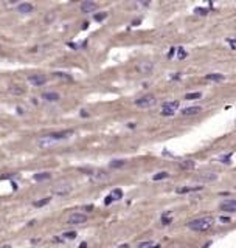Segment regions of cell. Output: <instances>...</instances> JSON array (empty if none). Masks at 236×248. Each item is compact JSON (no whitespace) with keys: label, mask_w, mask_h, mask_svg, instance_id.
<instances>
[{"label":"cell","mask_w":236,"mask_h":248,"mask_svg":"<svg viewBox=\"0 0 236 248\" xmlns=\"http://www.w3.org/2000/svg\"><path fill=\"white\" fill-rule=\"evenodd\" d=\"M214 223V219L211 216H205V217H200V219H194L188 222V228L193 231H207L213 226Z\"/></svg>","instance_id":"1"},{"label":"cell","mask_w":236,"mask_h":248,"mask_svg":"<svg viewBox=\"0 0 236 248\" xmlns=\"http://www.w3.org/2000/svg\"><path fill=\"white\" fill-rule=\"evenodd\" d=\"M155 96L152 95V93H149V95H144L142 98H138L137 101H135V106L137 107H142V109H148V107H152L154 104H155Z\"/></svg>","instance_id":"2"},{"label":"cell","mask_w":236,"mask_h":248,"mask_svg":"<svg viewBox=\"0 0 236 248\" xmlns=\"http://www.w3.org/2000/svg\"><path fill=\"white\" fill-rule=\"evenodd\" d=\"M180 102L179 101H173V102H165L163 104V109H162V115L163 117H171L176 113V110L179 109Z\"/></svg>","instance_id":"3"},{"label":"cell","mask_w":236,"mask_h":248,"mask_svg":"<svg viewBox=\"0 0 236 248\" xmlns=\"http://www.w3.org/2000/svg\"><path fill=\"white\" fill-rule=\"evenodd\" d=\"M67 222L70 225H83V223L87 222V216L83 214V212H73V214H70V217H68Z\"/></svg>","instance_id":"4"},{"label":"cell","mask_w":236,"mask_h":248,"mask_svg":"<svg viewBox=\"0 0 236 248\" xmlns=\"http://www.w3.org/2000/svg\"><path fill=\"white\" fill-rule=\"evenodd\" d=\"M70 191H72V186L68 183L56 185L53 188V194H56V196H67V194H70Z\"/></svg>","instance_id":"5"},{"label":"cell","mask_w":236,"mask_h":248,"mask_svg":"<svg viewBox=\"0 0 236 248\" xmlns=\"http://www.w3.org/2000/svg\"><path fill=\"white\" fill-rule=\"evenodd\" d=\"M137 70H138L142 75H151L152 70H154V64L149 62V61H143V62H140V64L137 65Z\"/></svg>","instance_id":"6"},{"label":"cell","mask_w":236,"mask_h":248,"mask_svg":"<svg viewBox=\"0 0 236 248\" xmlns=\"http://www.w3.org/2000/svg\"><path fill=\"white\" fill-rule=\"evenodd\" d=\"M221 209L225 212H235L236 211V200L235 199H227L221 203Z\"/></svg>","instance_id":"7"},{"label":"cell","mask_w":236,"mask_h":248,"mask_svg":"<svg viewBox=\"0 0 236 248\" xmlns=\"http://www.w3.org/2000/svg\"><path fill=\"white\" fill-rule=\"evenodd\" d=\"M218 178V175L214 172H203V174H199L196 177V181H203V183H208V181H214Z\"/></svg>","instance_id":"8"},{"label":"cell","mask_w":236,"mask_h":248,"mask_svg":"<svg viewBox=\"0 0 236 248\" xmlns=\"http://www.w3.org/2000/svg\"><path fill=\"white\" fill-rule=\"evenodd\" d=\"M96 8H98V3H95V2H90V0H86V2H83V3H81V11H83L84 14L93 12Z\"/></svg>","instance_id":"9"},{"label":"cell","mask_w":236,"mask_h":248,"mask_svg":"<svg viewBox=\"0 0 236 248\" xmlns=\"http://www.w3.org/2000/svg\"><path fill=\"white\" fill-rule=\"evenodd\" d=\"M28 81L33 84L34 87H41V85H44V84L47 82V78L44 75H31L28 78Z\"/></svg>","instance_id":"10"},{"label":"cell","mask_w":236,"mask_h":248,"mask_svg":"<svg viewBox=\"0 0 236 248\" xmlns=\"http://www.w3.org/2000/svg\"><path fill=\"white\" fill-rule=\"evenodd\" d=\"M202 112V107L200 106H191V107H185L182 109V115L183 117H191V115H197Z\"/></svg>","instance_id":"11"},{"label":"cell","mask_w":236,"mask_h":248,"mask_svg":"<svg viewBox=\"0 0 236 248\" xmlns=\"http://www.w3.org/2000/svg\"><path fill=\"white\" fill-rule=\"evenodd\" d=\"M54 143H58V141H54L50 135H45V136H42V138H39V141H38V144H39V147H42V149H45V147H50V146H53Z\"/></svg>","instance_id":"12"},{"label":"cell","mask_w":236,"mask_h":248,"mask_svg":"<svg viewBox=\"0 0 236 248\" xmlns=\"http://www.w3.org/2000/svg\"><path fill=\"white\" fill-rule=\"evenodd\" d=\"M70 135H73V130H64V132H56V133H50V136L54 140V141H61V140H65L68 138Z\"/></svg>","instance_id":"13"},{"label":"cell","mask_w":236,"mask_h":248,"mask_svg":"<svg viewBox=\"0 0 236 248\" xmlns=\"http://www.w3.org/2000/svg\"><path fill=\"white\" fill-rule=\"evenodd\" d=\"M90 175H92V178H93L95 181H106V180H109V174L104 172V171H96V172H92Z\"/></svg>","instance_id":"14"},{"label":"cell","mask_w":236,"mask_h":248,"mask_svg":"<svg viewBox=\"0 0 236 248\" xmlns=\"http://www.w3.org/2000/svg\"><path fill=\"white\" fill-rule=\"evenodd\" d=\"M33 5L31 3H20V5H17V11L19 12H22V14H30V12H33Z\"/></svg>","instance_id":"15"},{"label":"cell","mask_w":236,"mask_h":248,"mask_svg":"<svg viewBox=\"0 0 236 248\" xmlns=\"http://www.w3.org/2000/svg\"><path fill=\"white\" fill-rule=\"evenodd\" d=\"M42 98H44L45 101H48V102H56V101L61 99L59 93H56V92H47V93L42 95Z\"/></svg>","instance_id":"16"},{"label":"cell","mask_w":236,"mask_h":248,"mask_svg":"<svg viewBox=\"0 0 236 248\" xmlns=\"http://www.w3.org/2000/svg\"><path fill=\"white\" fill-rule=\"evenodd\" d=\"M207 79H208V81L219 82V81H224L225 76H224V75H219V73H211V75H207Z\"/></svg>","instance_id":"17"},{"label":"cell","mask_w":236,"mask_h":248,"mask_svg":"<svg viewBox=\"0 0 236 248\" xmlns=\"http://www.w3.org/2000/svg\"><path fill=\"white\" fill-rule=\"evenodd\" d=\"M180 169H183V171H189V169H193L196 163L193 161V160H185V161H180Z\"/></svg>","instance_id":"18"},{"label":"cell","mask_w":236,"mask_h":248,"mask_svg":"<svg viewBox=\"0 0 236 248\" xmlns=\"http://www.w3.org/2000/svg\"><path fill=\"white\" fill-rule=\"evenodd\" d=\"M50 177H51L50 172H41V174H36V175H34V180H36V181H42V180H48Z\"/></svg>","instance_id":"19"},{"label":"cell","mask_w":236,"mask_h":248,"mask_svg":"<svg viewBox=\"0 0 236 248\" xmlns=\"http://www.w3.org/2000/svg\"><path fill=\"white\" fill-rule=\"evenodd\" d=\"M124 165H126V161H124V160H113V161H110V167H113V169L123 167Z\"/></svg>","instance_id":"20"},{"label":"cell","mask_w":236,"mask_h":248,"mask_svg":"<svg viewBox=\"0 0 236 248\" xmlns=\"http://www.w3.org/2000/svg\"><path fill=\"white\" fill-rule=\"evenodd\" d=\"M50 200H51V199H50V197H45V199H42V200H38V202H34V203H33V205H34V206H36V208L45 206V205H47V203H50Z\"/></svg>","instance_id":"21"},{"label":"cell","mask_w":236,"mask_h":248,"mask_svg":"<svg viewBox=\"0 0 236 248\" xmlns=\"http://www.w3.org/2000/svg\"><path fill=\"white\" fill-rule=\"evenodd\" d=\"M202 96V93L200 92H196V93H188V95H185V99L187 101H191V99H199Z\"/></svg>","instance_id":"22"},{"label":"cell","mask_w":236,"mask_h":248,"mask_svg":"<svg viewBox=\"0 0 236 248\" xmlns=\"http://www.w3.org/2000/svg\"><path fill=\"white\" fill-rule=\"evenodd\" d=\"M110 196L113 197V200H118V199H121V197H123V191L117 188V189H113V191H112V194H110Z\"/></svg>","instance_id":"23"},{"label":"cell","mask_w":236,"mask_h":248,"mask_svg":"<svg viewBox=\"0 0 236 248\" xmlns=\"http://www.w3.org/2000/svg\"><path fill=\"white\" fill-rule=\"evenodd\" d=\"M168 177H169V174H168V172H158V174H155L152 178L157 181V180H163V178H168Z\"/></svg>","instance_id":"24"},{"label":"cell","mask_w":236,"mask_h":248,"mask_svg":"<svg viewBox=\"0 0 236 248\" xmlns=\"http://www.w3.org/2000/svg\"><path fill=\"white\" fill-rule=\"evenodd\" d=\"M75 237H76V233H75V231H68V233H64V234H62V239H70V241H72V239H75Z\"/></svg>","instance_id":"25"},{"label":"cell","mask_w":236,"mask_h":248,"mask_svg":"<svg viewBox=\"0 0 236 248\" xmlns=\"http://www.w3.org/2000/svg\"><path fill=\"white\" fill-rule=\"evenodd\" d=\"M107 17V12H101V14H95V20L96 22H101V20H104Z\"/></svg>","instance_id":"26"},{"label":"cell","mask_w":236,"mask_h":248,"mask_svg":"<svg viewBox=\"0 0 236 248\" xmlns=\"http://www.w3.org/2000/svg\"><path fill=\"white\" fill-rule=\"evenodd\" d=\"M9 92H11V93H14V95H22V93H23V88H19V87H11V88H9Z\"/></svg>","instance_id":"27"},{"label":"cell","mask_w":236,"mask_h":248,"mask_svg":"<svg viewBox=\"0 0 236 248\" xmlns=\"http://www.w3.org/2000/svg\"><path fill=\"white\" fill-rule=\"evenodd\" d=\"M154 245V242H151V241H148V242H142L140 245H138V248H151Z\"/></svg>","instance_id":"28"},{"label":"cell","mask_w":236,"mask_h":248,"mask_svg":"<svg viewBox=\"0 0 236 248\" xmlns=\"http://www.w3.org/2000/svg\"><path fill=\"white\" fill-rule=\"evenodd\" d=\"M194 12H197V14H200V16H205V14L208 12V9H205V8H196Z\"/></svg>","instance_id":"29"},{"label":"cell","mask_w":236,"mask_h":248,"mask_svg":"<svg viewBox=\"0 0 236 248\" xmlns=\"http://www.w3.org/2000/svg\"><path fill=\"white\" fill-rule=\"evenodd\" d=\"M162 223H163V225H169V223H171V217L163 216V217H162Z\"/></svg>","instance_id":"30"},{"label":"cell","mask_w":236,"mask_h":248,"mask_svg":"<svg viewBox=\"0 0 236 248\" xmlns=\"http://www.w3.org/2000/svg\"><path fill=\"white\" fill-rule=\"evenodd\" d=\"M177 53H179V57H180V59L187 57V53L183 51V48H177Z\"/></svg>","instance_id":"31"},{"label":"cell","mask_w":236,"mask_h":248,"mask_svg":"<svg viewBox=\"0 0 236 248\" xmlns=\"http://www.w3.org/2000/svg\"><path fill=\"white\" fill-rule=\"evenodd\" d=\"M230 158H232V154H227V155L222 158V163H225V165H227V163H230Z\"/></svg>","instance_id":"32"},{"label":"cell","mask_w":236,"mask_h":248,"mask_svg":"<svg viewBox=\"0 0 236 248\" xmlns=\"http://www.w3.org/2000/svg\"><path fill=\"white\" fill-rule=\"evenodd\" d=\"M112 202H113V197H112V196H107V197H106V200H104V203H106V205H110Z\"/></svg>","instance_id":"33"},{"label":"cell","mask_w":236,"mask_h":248,"mask_svg":"<svg viewBox=\"0 0 236 248\" xmlns=\"http://www.w3.org/2000/svg\"><path fill=\"white\" fill-rule=\"evenodd\" d=\"M228 43L232 45V48H233V50H236V41H235V39H228Z\"/></svg>","instance_id":"34"},{"label":"cell","mask_w":236,"mask_h":248,"mask_svg":"<svg viewBox=\"0 0 236 248\" xmlns=\"http://www.w3.org/2000/svg\"><path fill=\"white\" fill-rule=\"evenodd\" d=\"M174 51H176V48H171V50H169V53H168V57H169V59L174 56Z\"/></svg>","instance_id":"35"},{"label":"cell","mask_w":236,"mask_h":248,"mask_svg":"<svg viewBox=\"0 0 236 248\" xmlns=\"http://www.w3.org/2000/svg\"><path fill=\"white\" fill-rule=\"evenodd\" d=\"M221 222H230L228 217H221Z\"/></svg>","instance_id":"36"},{"label":"cell","mask_w":236,"mask_h":248,"mask_svg":"<svg viewBox=\"0 0 236 248\" xmlns=\"http://www.w3.org/2000/svg\"><path fill=\"white\" fill-rule=\"evenodd\" d=\"M87 115H89V113H87L86 110H81V117H87Z\"/></svg>","instance_id":"37"},{"label":"cell","mask_w":236,"mask_h":248,"mask_svg":"<svg viewBox=\"0 0 236 248\" xmlns=\"http://www.w3.org/2000/svg\"><path fill=\"white\" fill-rule=\"evenodd\" d=\"M79 248H87V244H86V242H83V244L79 245Z\"/></svg>","instance_id":"38"},{"label":"cell","mask_w":236,"mask_h":248,"mask_svg":"<svg viewBox=\"0 0 236 248\" xmlns=\"http://www.w3.org/2000/svg\"><path fill=\"white\" fill-rule=\"evenodd\" d=\"M118 248H129V245H128V244H123V245H120Z\"/></svg>","instance_id":"39"},{"label":"cell","mask_w":236,"mask_h":248,"mask_svg":"<svg viewBox=\"0 0 236 248\" xmlns=\"http://www.w3.org/2000/svg\"><path fill=\"white\" fill-rule=\"evenodd\" d=\"M210 245H211V242H207V244H205V245H203V247H202V248H208V247H210Z\"/></svg>","instance_id":"40"},{"label":"cell","mask_w":236,"mask_h":248,"mask_svg":"<svg viewBox=\"0 0 236 248\" xmlns=\"http://www.w3.org/2000/svg\"><path fill=\"white\" fill-rule=\"evenodd\" d=\"M151 248H160V245H155V244H154V245H152Z\"/></svg>","instance_id":"41"},{"label":"cell","mask_w":236,"mask_h":248,"mask_svg":"<svg viewBox=\"0 0 236 248\" xmlns=\"http://www.w3.org/2000/svg\"><path fill=\"white\" fill-rule=\"evenodd\" d=\"M2 248H11V247H9V245H5V247H2Z\"/></svg>","instance_id":"42"}]
</instances>
